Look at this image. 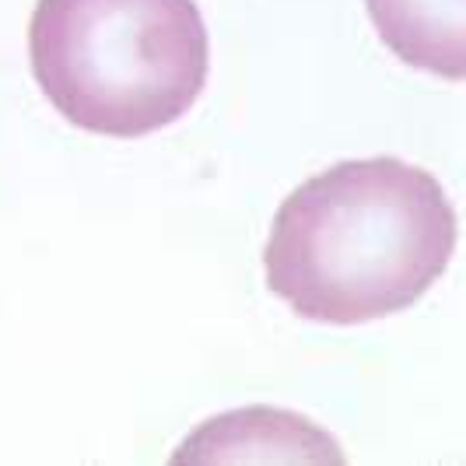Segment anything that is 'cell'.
Wrapping results in <instances>:
<instances>
[{"label": "cell", "instance_id": "obj_1", "mask_svg": "<svg viewBox=\"0 0 466 466\" xmlns=\"http://www.w3.org/2000/svg\"><path fill=\"white\" fill-rule=\"evenodd\" d=\"M456 238V208L431 172L390 155L340 162L274 214L267 288L312 323H372L410 309L442 278Z\"/></svg>", "mask_w": 466, "mask_h": 466}, {"label": "cell", "instance_id": "obj_2", "mask_svg": "<svg viewBox=\"0 0 466 466\" xmlns=\"http://www.w3.org/2000/svg\"><path fill=\"white\" fill-rule=\"evenodd\" d=\"M28 56L49 106L98 134H155L200 98L210 39L193 0H39Z\"/></svg>", "mask_w": 466, "mask_h": 466}, {"label": "cell", "instance_id": "obj_3", "mask_svg": "<svg viewBox=\"0 0 466 466\" xmlns=\"http://www.w3.org/2000/svg\"><path fill=\"white\" fill-rule=\"evenodd\" d=\"M369 18L403 64L463 81L466 0H365Z\"/></svg>", "mask_w": 466, "mask_h": 466}]
</instances>
